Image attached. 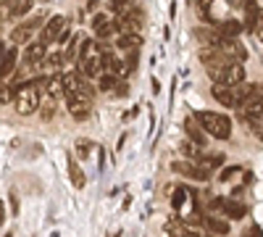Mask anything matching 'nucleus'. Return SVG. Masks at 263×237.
<instances>
[{"mask_svg": "<svg viewBox=\"0 0 263 237\" xmlns=\"http://www.w3.org/2000/svg\"><path fill=\"white\" fill-rule=\"evenodd\" d=\"M200 121V126L205 129V135L216 137V140H229L232 137V119L218 114V111H200L195 116Z\"/></svg>", "mask_w": 263, "mask_h": 237, "instance_id": "obj_1", "label": "nucleus"}, {"mask_svg": "<svg viewBox=\"0 0 263 237\" xmlns=\"http://www.w3.org/2000/svg\"><path fill=\"white\" fill-rule=\"evenodd\" d=\"M16 111L21 116H32L34 111H40V103H42V93H40V84L37 82H27V84H18L16 87Z\"/></svg>", "mask_w": 263, "mask_h": 237, "instance_id": "obj_2", "label": "nucleus"}, {"mask_svg": "<svg viewBox=\"0 0 263 237\" xmlns=\"http://www.w3.org/2000/svg\"><path fill=\"white\" fill-rule=\"evenodd\" d=\"M61 82H63V95H74V98H84V100H92L95 98V87L82 71H66L61 74Z\"/></svg>", "mask_w": 263, "mask_h": 237, "instance_id": "obj_3", "label": "nucleus"}, {"mask_svg": "<svg viewBox=\"0 0 263 237\" xmlns=\"http://www.w3.org/2000/svg\"><path fill=\"white\" fill-rule=\"evenodd\" d=\"M69 34H71L69 32V19H66V16H53L48 24L42 27V37L40 40L50 45V42H66Z\"/></svg>", "mask_w": 263, "mask_h": 237, "instance_id": "obj_4", "label": "nucleus"}, {"mask_svg": "<svg viewBox=\"0 0 263 237\" xmlns=\"http://www.w3.org/2000/svg\"><path fill=\"white\" fill-rule=\"evenodd\" d=\"M42 21H45V16H42V13L27 19L24 24H18V27L11 32V42H13V45H29V42H32V34L37 32V27L42 24Z\"/></svg>", "mask_w": 263, "mask_h": 237, "instance_id": "obj_5", "label": "nucleus"}, {"mask_svg": "<svg viewBox=\"0 0 263 237\" xmlns=\"http://www.w3.org/2000/svg\"><path fill=\"white\" fill-rule=\"evenodd\" d=\"M245 66L242 63H237V61H229L227 66L221 69V74H218L213 79V84H224V87H237V84H242L245 82Z\"/></svg>", "mask_w": 263, "mask_h": 237, "instance_id": "obj_6", "label": "nucleus"}, {"mask_svg": "<svg viewBox=\"0 0 263 237\" xmlns=\"http://www.w3.org/2000/svg\"><path fill=\"white\" fill-rule=\"evenodd\" d=\"M216 50L221 53L227 61H237V63H245V58H248V50H245L242 42H239V40H229V37H221V40H218Z\"/></svg>", "mask_w": 263, "mask_h": 237, "instance_id": "obj_7", "label": "nucleus"}, {"mask_svg": "<svg viewBox=\"0 0 263 237\" xmlns=\"http://www.w3.org/2000/svg\"><path fill=\"white\" fill-rule=\"evenodd\" d=\"M211 208L221 211L227 219H245V213H248V208H245L242 203L229 200V198H213V200H211Z\"/></svg>", "mask_w": 263, "mask_h": 237, "instance_id": "obj_8", "label": "nucleus"}, {"mask_svg": "<svg viewBox=\"0 0 263 237\" xmlns=\"http://www.w3.org/2000/svg\"><path fill=\"white\" fill-rule=\"evenodd\" d=\"M66 98V108L74 116V121H87L92 114V100H84V98H74V95H63Z\"/></svg>", "mask_w": 263, "mask_h": 237, "instance_id": "obj_9", "label": "nucleus"}, {"mask_svg": "<svg viewBox=\"0 0 263 237\" xmlns=\"http://www.w3.org/2000/svg\"><path fill=\"white\" fill-rule=\"evenodd\" d=\"M171 169L179 171V174H184V177H190V179H200V182L211 179V171H205L197 161H190V158H187V161H174Z\"/></svg>", "mask_w": 263, "mask_h": 237, "instance_id": "obj_10", "label": "nucleus"}, {"mask_svg": "<svg viewBox=\"0 0 263 237\" xmlns=\"http://www.w3.org/2000/svg\"><path fill=\"white\" fill-rule=\"evenodd\" d=\"M40 93L42 98H50V100H58L63 95V82H61V74L58 77H45V79H40Z\"/></svg>", "mask_w": 263, "mask_h": 237, "instance_id": "obj_11", "label": "nucleus"}, {"mask_svg": "<svg viewBox=\"0 0 263 237\" xmlns=\"http://www.w3.org/2000/svg\"><path fill=\"white\" fill-rule=\"evenodd\" d=\"M45 56H48V42H42V40H32L24 50V61L29 66H40V61Z\"/></svg>", "mask_w": 263, "mask_h": 237, "instance_id": "obj_12", "label": "nucleus"}, {"mask_svg": "<svg viewBox=\"0 0 263 237\" xmlns=\"http://www.w3.org/2000/svg\"><path fill=\"white\" fill-rule=\"evenodd\" d=\"M61 66H63V53H48L40 61V69L45 71V77H58Z\"/></svg>", "mask_w": 263, "mask_h": 237, "instance_id": "obj_13", "label": "nucleus"}, {"mask_svg": "<svg viewBox=\"0 0 263 237\" xmlns=\"http://www.w3.org/2000/svg\"><path fill=\"white\" fill-rule=\"evenodd\" d=\"M213 100H218L227 108H237V98H234V87H224V84H213Z\"/></svg>", "mask_w": 263, "mask_h": 237, "instance_id": "obj_14", "label": "nucleus"}, {"mask_svg": "<svg viewBox=\"0 0 263 237\" xmlns=\"http://www.w3.org/2000/svg\"><path fill=\"white\" fill-rule=\"evenodd\" d=\"M258 84H253V82H242V84H237L234 87V98H237V108L239 105H245L248 100H253L255 95H258Z\"/></svg>", "mask_w": 263, "mask_h": 237, "instance_id": "obj_15", "label": "nucleus"}, {"mask_svg": "<svg viewBox=\"0 0 263 237\" xmlns=\"http://www.w3.org/2000/svg\"><path fill=\"white\" fill-rule=\"evenodd\" d=\"M108 11L114 13V19L129 16V13L137 11V0H111V3H108Z\"/></svg>", "mask_w": 263, "mask_h": 237, "instance_id": "obj_16", "label": "nucleus"}, {"mask_svg": "<svg viewBox=\"0 0 263 237\" xmlns=\"http://www.w3.org/2000/svg\"><path fill=\"white\" fill-rule=\"evenodd\" d=\"M16 63H18V53L13 48H8V53L0 58V79H8L16 71Z\"/></svg>", "mask_w": 263, "mask_h": 237, "instance_id": "obj_17", "label": "nucleus"}, {"mask_svg": "<svg viewBox=\"0 0 263 237\" xmlns=\"http://www.w3.org/2000/svg\"><path fill=\"white\" fill-rule=\"evenodd\" d=\"M184 129H187V137H190V140H195L197 145H205V129L200 126V121H197L195 116H190V119L184 121Z\"/></svg>", "mask_w": 263, "mask_h": 237, "instance_id": "obj_18", "label": "nucleus"}, {"mask_svg": "<svg viewBox=\"0 0 263 237\" xmlns=\"http://www.w3.org/2000/svg\"><path fill=\"white\" fill-rule=\"evenodd\" d=\"M242 24H239V21H234V19H224L221 24H218V34L221 37H229V40H237L239 34H242Z\"/></svg>", "mask_w": 263, "mask_h": 237, "instance_id": "obj_19", "label": "nucleus"}, {"mask_svg": "<svg viewBox=\"0 0 263 237\" xmlns=\"http://www.w3.org/2000/svg\"><path fill=\"white\" fill-rule=\"evenodd\" d=\"M140 42H142L140 32H129V34H119V37H116V48L129 53V50H137Z\"/></svg>", "mask_w": 263, "mask_h": 237, "instance_id": "obj_20", "label": "nucleus"}, {"mask_svg": "<svg viewBox=\"0 0 263 237\" xmlns=\"http://www.w3.org/2000/svg\"><path fill=\"white\" fill-rule=\"evenodd\" d=\"M197 163H200L205 171H213V169H218V166H224V153H211V156H200V158H195Z\"/></svg>", "mask_w": 263, "mask_h": 237, "instance_id": "obj_21", "label": "nucleus"}, {"mask_svg": "<svg viewBox=\"0 0 263 237\" xmlns=\"http://www.w3.org/2000/svg\"><path fill=\"white\" fill-rule=\"evenodd\" d=\"M179 150H182V153L190 158V161H195V158H200V153H203V145H197L195 140H182V145H179Z\"/></svg>", "mask_w": 263, "mask_h": 237, "instance_id": "obj_22", "label": "nucleus"}, {"mask_svg": "<svg viewBox=\"0 0 263 237\" xmlns=\"http://www.w3.org/2000/svg\"><path fill=\"white\" fill-rule=\"evenodd\" d=\"M69 177H71V182H74V187L77 190H84V185H87V177L82 174V169H79V163L71 158L69 161Z\"/></svg>", "mask_w": 263, "mask_h": 237, "instance_id": "obj_23", "label": "nucleus"}, {"mask_svg": "<svg viewBox=\"0 0 263 237\" xmlns=\"http://www.w3.org/2000/svg\"><path fill=\"white\" fill-rule=\"evenodd\" d=\"M203 224H205V229H211L213 234H229V224L227 222H221V219H213V216H208V219H203Z\"/></svg>", "mask_w": 263, "mask_h": 237, "instance_id": "obj_24", "label": "nucleus"}, {"mask_svg": "<svg viewBox=\"0 0 263 237\" xmlns=\"http://www.w3.org/2000/svg\"><path fill=\"white\" fill-rule=\"evenodd\" d=\"M55 100H50V98H42V103H40V116H42V121H50L53 116H55Z\"/></svg>", "mask_w": 263, "mask_h": 237, "instance_id": "obj_25", "label": "nucleus"}, {"mask_svg": "<svg viewBox=\"0 0 263 237\" xmlns=\"http://www.w3.org/2000/svg\"><path fill=\"white\" fill-rule=\"evenodd\" d=\"M13 8H16V0H0V27L8 19H13Z\"/></svg>", "mask_w": 263, "mask_h": 237, "instance_id": "obj_26", "label": "nucleus"}, {"mask_svg": "<svg viewBox=\"0 0 263 237\" xmlns=\"http://www.w3.org/2000/svg\"><path fill=\"white\" fill-rule=\"evenodd\" d=\"M119 32H116V24H114V19L108 21L105 27H100V29H95V37L98 40H111V37H116Z\"/></svg>", "mask_w": 263, "mask_h": 237, "instance_id": "obj_27", "label": "nucleus"}, {"mask_svg": "<svg viewBox=\"0 0 263 237\" xmlns=\"http://www.w3.org/2000/svg\"><path fill=\"white\" fill-rule=\"evenodd\" d=\"M90 153H92V142L87 140V137L77 140V156H79V158H87V156H90Z\"/></svg>", "mask_w": 263, "mask_h": 237, "instance_id": "obj_28", "label": "nucleus"}, {"mask_svg": "<svg viewBox=\"0 0 263 237\" xmlns=\"http://www.w3.org/2000/svg\"><path fill=\"white\" fill-rule=\"evenodd\" d=\"M32 11V0H16V8H13V19H21Z\"/></svg>", "mask_w": 263, "mask_h": 237, "instance_id": "obj_29", "label": "nucleus"}, {"mask_svg": "<svg viewBox=\"0 0 263 237\" xmlns=\"http://www.w3.org/2000/svg\"><path fill=\"white\" fill-rule=\"evenodd\" d=\"M184 198H187V190L184 187H177V190L171 192V206L174 208H182L184 206Z\"/></svg>", "mask_w": 263, "mask_h": 237, "instance_id": "obj_30", "label": "nucleus"}, {"mask_svg": "<svg viewBox=\"0 0 263 237\" xmlns=\"http://www.w3.org/2000/svg\"><path fill=\"white\" fill-rule=\"evenodd\" d=\"M260 42H263V11H258V16H255V21H253V29H250Z\"/></svg>", "mask_w": 263, "mask_h": 237, "instance_id": "obj_31", "label": "nucleus"}, {"mask_svg": "<svg viewBox=\"0 0 263 237\" xmlns=\"http://www.w3.org/2000/svg\"><path fill=\"white\" fill-rule=\"evenodd\" d=\"M108 21H111V19H108V13H98V16L92 19V29H100V27H105Z\"/></svg>", "mask_w": 263, "mask_h": 237, "instance_id": "obj_32", "label": "nucleus"}, {"mask_svg": "<svg viewBox=\"0 0 263 237\" xmlns=\"http://www.w3.org/2000/svg\"><path fill=\"white\" fill-rule=\"evenodd\" d=\"M260 121H263V119H258V121H253V124H248V126L253 129V135H255V137L263 142V124H260Z\"/></svg>", "mask_w": 263, "mask_h": 237, "instance_id": "obj_33", "label": "nucleus"}, {"mask_svg": "<svg viewBox=\"0 0 263 237\" xmlns=\"http://www.w3.org/2000/svg\"><path fill=\"white\" fill-rule=\"evenodd\" d=\"M239 171H242V169H239V166H229V169H224V171H221V182L232 179L234 174H239Z\"/></svg>", "mask_w": 263, "mask_h": 237, "instance_id": "obj_34", "label": "nucleus"}, {"mask_svg": "<svg viewBox=\"0 0 263 237\" xmlns=\"http://www.w3.org/2000/svg\"><path fill=\"white\" fill-rule=\"evenodd\" d=\"M229 3H232L234 8H245V6L250 3V0H229Z\"/></svg>", "mask_w": 263, "mask_h": 237, "instance_id": "obj_35", "label": "nucleus"}, {"mask_svg": "<svg viewBox=\"0 0 263 237\" xmlns=\"http://www.w3.org/2000/svg\"><path fill=\"white\" fill-rule=\"evenodd\" d=\"M11 208H13V213H18V203H16V195L11 192Z\"/></svg>", "mask_w": 263, "mask_h": 237, "instance_id": "obj_36", "label": "nucleus"}, {"mask_svg": "<svg viewBox=\"0 0 263 237\" xmlns=\"http://www.w3.org/2000/svg\"><path fill=\"white\" fill-rule=\"evenodd\" d=\"M3 222H6V208H3V203H0V227H3Z\"/></svg>", "mask_w": 263, "mask_h": 237, "instance_id": "obj_37", "label": "nucleus"}, {"mask_svg": "<svg viewBox=\"0 0 263 237\" xmlns=\"http://www.w3.org/2000/svg\"><path fill=\"white\" fill-rule=\"evenodd\" d=\"M6 53H8V48H6V42H0V58H3Z\"/></svg>", "mask_w": 263, "mask_h": 237, "instance_id": "obj_38", "label": "nucleus"}]
</instances>
